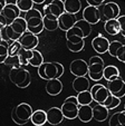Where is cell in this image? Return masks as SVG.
<instances>
[{
    "label": "cell",
    "mask_w": 125,
    "mask_h": 126,
    "mask_svg": "<svg viewBox=\"0 0 125 126\" xmlns=\"http://www.w3.org/2000/svg\"><path fill=\"white\" fill-rule=\"evenodd\" d=\"M27 31V22L25 20L24 17H18L16 20L8 25L2 31H1V36L2 39L6 40L7 43L11 44L12 41L19 40V38L21 37V35Z\"/></svg>",
    "instance_id": "1"
},
{
    "label": "cell",
    "mask_w": 125,
    "mask_h": 126,
    "mask_svg": "<svg viewBox=\"0 0 125 126\" xmlns=\"http://www.w3.org/2000/svg\"><path fill=\"white\" fill-rule=\"evenodd\" d=\"M25 20L27 22V30L35 35H39L44 30V16L40 10L33 8L25 14Z\"/></svg>",
    "instance_id": "2"
},
{
    "label": "cell",
    "mask_w": 125,
    "mask_h": 126,
    "mask_svg": "<svg viewBox=\"0 0 125 126\" xmlns=\"http://www.w3.org/2000/svg\"><path fill=\"white\" fill-rule=\"evenodd\" d=\"M9 78H10V81H12L17 87L26 88L30 85L31 75H30V71L25 69L24 67H17V68L10 69Z\"/></svg>",
    "instance_id": "3"
},
{
    "label": "cell",
    "mask_w": 125,
    "mask_h": 126,
    "mask_svg": "<svg viewBox=\"0 0 125 126\" xmlns=\"http://www.w3.org/2000/svg\"><path fill=\"white\" fill-rule=\"evenodd\" d=\"M33 113L34 110L30 105L27 103H21L12 110L11 118L17 125H25L30 121Z\"/></svg>",
    "instance_id": "4"
},
{
    "label": "cell",
    "mask_w": 125,
    "mask_h": 126,
    "mask_svg": "<svg viewBox=\"0 0 125 126\" xmlns=\"http://www.w3.org/2000/svg\"><path fill=\"white\" fill-rule=\"evenodd\" d=\"M105 64L101 56H93L88 60V78L93 81H99L103 78Z\"/></svg>",
    "instance_id": "5"
},
{
    "label": "cell",
    "mask_w": 125,
    "mask_h": 126,
    "mask_svg": "<svg viewBox=\"0 0 125 126\" xmlns=\"http://www.w3.org/2000/svg\"><path fill=\"white\" fill-rule=\"evenodd\" d=\"M38 75H39L40 78L45 79V80H50V79L61 77L59 75L58 66H57L56 62H48V63L44 62L38 67Z\"/></svg>",
    "instance_id": "6"
},
{
    "label": "cell",
    "mask_w": 125,
    "mask_h": 126,
    "mask_svg": "<svg viewBox=\"0 0 125 126\" xmlns=\"http://www.w3.org/2000/svg\"><path fill=\"white\" fill-rule=\"evenodd\" d=\"M78 108H79V105H78L77 97L76 96H69V97H67L60 107L61 112L64 114V117L67 119L77 118Z\"/></svg>",
    "instance_id": "7"
},
{
    "label": "cell",
    "mask_w": 125,
    "mask_h": 126,
    "mask_svg": "<svg viewBox=\"0 0 125 126\" xmlns=\"http://www.w3.org/2000/svg\"><path fill=\"white\" fill-rule=\"evenodd\" d=\"M99 11H101V20L107 21L111 19H117L120 17L121 8L116 2L108 1L99 7Z\"/></svg>",
    "instance_id": "8"
},
{
    "label": "cell",
    "mask_w": 125,
    "mask_h": 126,
    "mask_svg": "<svg viewBox=\"0 0 125 126\" xmlns=\"http://www.w3.org/2000/svg\"><path fill=\"white\" fill-rule=\"evenodd\" d=\"M90 94H92L93 100L96 102V104L104 105L107 98L111 96L108 88L106 86L102 85V84H95L90 87Z\"/></svg>",
    "instance_id": "9"
},
{
    "label": "cell",
    "mask_w": 125,
    "mask_h": 126,
    "mask_svg": "<svg viewBox=\"0 0 125 126\" xmlns=\"http://www.w3.org/2000/svg\"><path fill=\"white\" fill-rule=\"evenodd\" d=\"M19 43H20V45L24 49L35 50L37 48L38 44H39V38H38V35H35V33L27 30L19 38Z\"/></svg>",
    "instance_id": "10"
},
{
    "label": "cell",
    "mask_w": 125,
    "mask_h": 126,
    "mask_svg": "<svg viewBox=\"0 0 125 126\" xmlns=\"http://www.w3.org/2000/svg\"><path fill=\"white\" fill-rule=\"evenodd\" d=\"M65 12V6L63 0H52V2L47 3L43 8V15H53L59 18L60 15Z\"/></svg>",
    "instance_id": "11"
},
{
    "label": "cell",
    "mask_w": 125,
    "mask_h": 126,
    "mask_svg": "<svg viewBox=\"0 0 125 126\" xmlns=\"http://www.w3.org/2000/svg\"><path fill=\"white\" fill-rule=\"evenodd\" d=\"M107 88L109 93L113 96H116L118 98H122L125 96V81L121 77L113 79L111 81H107Z\"/></svg>",
    "instance_id": "12"
},
{
    "label": "cell",
    "mask_w": 125,
    "mask_h": 126,
    "mask_svg": "<svg viewBox=\"0 0 125 126\" xmlns=\"http://www.w3.org/2000/svg\"><path fill=\"white\" fill-rule=\"evenodd\" d=\"M69 71L75 77H83L88 74V63L84 59H75L69 65Z\"/></svg>",
    "instance_id": "13"
},
{
    "label": "cell",
    "mask_w": 125,
    "mask_h": 126,
    "mask_svg": "<svg viewBox=\"0 0 125 126\" xmlns=\"http://www.w3.org/2000/svg\"><path fill=\"white\" fill-rule=\"evenodd\" d=\"M83 19L89 22L90 25H96L97 22L101 21V11L99 7H94V6H87L83 10Z\"/></svg>",
    "instance_id": "14"
},
{
    "label": "cell",
    "mask_w": 125,
    "mask_h": 126,
    "mask_svg": "<svg viewBox=\"0 0 125 126\" xmlns=\"http://www.w3.org/2000/svg\"><path fill=\"white\" fill-rule=\"evenodd\" d=\"M77 22V18L76 15L68 14V12H64L63 15H60L58 18V26L59 29H61L63 31H68L71 28H73L75 26V24Z\"/></svg>",
    "instance_id": "15"
},
{
    "label": "cell",
    "mask_w": 125,
    "mask_h": 126,
    "mask_svg": "<svg viewBox=\"0 0 125 126\" xmlns=\"http://www.w3.org/2000/svg\"><path fill=\"white\" fill-rule=\"evenodd\" d=\"M109 44H111V41H108L106 37H104L103 35H98L95 38H93L92 47L98 55H103V54L108 51Z\"/></svg>",
    "instance_id": "16"
},
{
    "label": "cell",
    "mask_w": 125,
    "mask_h": 126,
    "mask_svg": "<svg viewBox=\"0 0 125 126\" xmlns=\"http://www.w3.org/2000/svg\"><path fill=\"white\" fill-rule=\"evenodd\" d=\"M46 113H47V123H49L50 125H59L65 118L61 110L58 107H52Z\"/></svg>",
    "instance_id": "17"
},
{
    "label": "cell",
    "mask_w": 125,
    "mask_h": 126,
    "mask_svg": "<svg viewBox=\"0 0 125 126\" xmlns=\"http://www.w3.org/2000/svg\"><path fill=\"white\" fill-rule=\"evenodd\" d=\"M20 12L21 11L19 10V8L16 5H6V7L3 8L2 12H1V15L6 18L7 24L10 25L14 20H16L18 17H20Z\"/></svg>",
    "instance_id": "18"
},
{
    "label": "cell",
    "mask_w": 125,
    "mask_h": 126,
    "mask_svg": "<svg viewBox=\"0 0 125 126\" xmlns=\"http://www.w3.org/2000/svg\"><path fill=\"white\" fill-rule=\"evenodd\" d=\"M63 91V83L59 80V78L50 79L46 81V92L50 96H57Z\"/></svg>",
    "instance_id": "19"
},
{
    "label": "cell",
    "mask_w": 125,
    "mask_h": 126,
    "mask_svg": "<svg viewBox=\"0 0 125 126\" xmlns=\"http://www.w3.org/2000/svg\"><path fill=\"white\" fill-rule=\"evenodd\" d=\"M71 85H73V89L77 94L78 93H82V92L89 91V88H90L89 79L86 78L85 76H83V77H76V78L73 80Z\"/></svg>",
    "instance_id": "20"
},
{
    "label": "cell",
    "mask_w": 125,
    "mask_h": 126,
    "mask_svg": "<svg viewBox=\"0 0 125 126\" xmlns=\"http://www.w3.org/2000/svg\"><path fill=\"white\" fill-rule=\"evenodd\" d=\"M93 118L97 122H104L108 118V108L101 104H96L93 107Z\"/></svg>",
    "instance_id": "21"
},
{
    "label": "cell",
    "mask_w": 125,
    "mask_h": 126,
    "mask_svg": "<svg viewBox=\"0 0 125 126\" xmlns=\"http://www.w3.org/2000/svg\"><path fill=\"white\" fill-rule=\"evenodd\" d=\"M77 118L83 123H88L93 119V107L90 105H80L78 108Z\"/></svg>",
    "instance_id": "22"
},
{
    "label": "cell",
    "mask_w": 125,
    "mask_h": 126,
    "mask_svg": "<svg viewBox=\"0 0 125 126\" xmlns=\"http://www.w3.org/2000/svg\"><path fill=\"white\" fill-rule=\"evenodd\" d=\"M31 123L36 126H44L47 123V113L46 110H37L33 113V116L30 118Z\"/></svg>",
    "instance_id": "23"
},
{
    "label": "cell",
    "mask_w": 125,
    "mask_h": 126,
    "mask_svg": "<svg viewBox=\"0 0 125 126\" xmlns=\"http://www.w3.org/2000/svg\"><path fill=\"white\" fill-rule=\"evenodd\" d=\"M104 30L109 36H117L121 32V27L117 19H111L104 22Z\"/></svg>",
    "instance_id": "24"
},
{
    "label": "cell",
    "mask_w": 125,
    "mask_h": 126,
    "mask_svg": "<svg viewBox=\"0 0 125 126\" xmlns=\"http://www.w3.org/2000/svg\"><path fill=\"white\" fill-rule=\"evenodd\" d=\"M44 16V28L48 31H55L59 28L58 18L53 15H43Z\"/></svg>",
    "instance_id": "25"
},
{
    "label": "cell",
    "mask_w": 125,
    "mask_h": 126,
    "mask_svg": "<svg viewBox=\"0 0 125 126\" xmlns=\"http://www.w3.org/2000/svg\"><path fill=\"white\" fill-rule=\"evenodd\" d=\"M65 12L76 15L82 10V1L80 0H65Z\"/></svg>",
    "instance_id": "26"
},
{
    "label": "cell",
    "mask_w": 125,
    "mask_h": 126,
    "mask_svg": "<svg viewBox=\"0 0 125 126\" xmlns=\"http://www.w3.org/2000/svg\"><path fill=\"white\" fill-rule=\"evenodd\" d=\"M120 77V70L116 66L114 65H108V66H105L104 68V74H103V78H105L107 81H111L113 79Z\"/></svg>",
    "instance_id": "27"
},
{
    "label": "cell",
    "mask_w": 125,
    "mask_h": 126,
    "mask_svg": "<svg viewBox=\"0 0 125 126\" xmlns=\"http://www.w3.org/2000/svg\"><path fill=\"white\" fill-rule=\"evenodd\" d=\"M75 26L80 29V31H82L83 35H84V38H87L88 36L92 33V25H90L89 22H87L86 20H84V19L77 20Z\"/></svg>",
    "instance_id": "28"
},
{
    "label": "cell",
    "mask_w": 125,
    "mask_h": 126,
    "mask_svg": "<svg viewBox=\"0 0 125 126\" xmlns=\"http://www.w3.org/2000/svg\"><path fill=\"white\" fill-rule=\"evenodd\" d=\"M77 102L78 105H90V103L94 102L92 97V94H90V91H86V92H82V93L77 94Z\"/></svg>",
    "instance_id": "29"
},
{
    "label": "cell",
    "mask_w": 125,
    "mask_h": 126,
    "mask_svg": "<svg viewBox=\"0 0 125 126\" xmlns=\"http://www.w3.org/2000/svg\"><path fill=\"white\" fill-rule=\"evenodd\" d=\"M31 56H33V50H27L21 48V50L18 54V58L20 60V64H21L22 67L29 65V60H30Z\"/></svg>",
    "instance_id": "30"
},
{
    "label": "cell",
    "mask_w": 125,
    "mask_h": 126,
    "mask_svg": "<svg viewBox=\"0 0 125 126\" xmlns=\"http://www.w3.org/2000/svg\"><path fill=\"white\" fill-rule=\"evenodd\" d=\"M43 63H44V57H43V55H41V52L36 49L33 50V56H31L30 60H29V65L38 68Z\"/></svg>",
    "instance_id": "31"
},
{
    "label": "cell",
    "mask_w": 125,
    "mask_h": 126,
    "mask_svg": "<svg viewBox=\"0 0 125 126\" xmlns=\"http://www.w3.org/2000/svg\"><path fill=\"white\" fill-rule=\"evenodd\" d=\"M34 1L33 0H18L17 1V7L19 8V10L21 12H28L29 10H31L34 8Z\"/></svg>",
    "instance_id": "32"
},
{
    "label": "cell",
    "mask_w": 125,
    "mask_h": 126,
    "mask_svg": "<svg viewBox=\"0 0 125 126\" xmlns=\"http://www.w3.org/2000/svg\"><path fill=\"white\" fill-rule=\"evenodd\" d=\"M120 104H121V98L116 97V96H113L111 94V96H109V97L107 98V100L105 102L104 106L106 107V108H108V110H114V108H117V107L120 106Z\"/></svg>",
    "instance_id": "33"
},
{
    "label": "cell",
    "mask_w": 125,
    "mask_h": 126,
    "mask_svg": "<svg viewBox=\"0 0 125 126\" xmlns=\"http://www.w3.org/2000/svg\"><path fill=\"white\" fill-rule=\"evenodd\" d=\"M21 45L19 43V40L12 41L8 47V56H18L19 51L21 50Z\"/></svg>",
    "instance_id": "34"
},
{
    "label": "cell",
    "mask_w": 125,
    "mask_h": 126,
    "mask_svg": "<svg viewBox=\"0 0 125 126\" xmlns=\"http://www.w3.org/2000/svg\"><path fill=\"white\" fill-rule=\"evenodd\" d=\"M3 64L6 66H9L11 68H17V67H22L21 64H20V60H19L18 56H8L6 58L5 63Z\"/></svg>",
    "instance_id": "35"
},
{
    "label": "cell",
    "mask_w": 125,
    "mask_h": 126,
    "mask_svg": "<svg viewBox=\"0 0 125 126\" xmlns=\"http://www.w3.org/2000/svg\"><path fill=\"white\" fill-rule=\"evenodd\" d=\"M10 44L3 40L2 43H0V64H3L6 58L8 57V47Z\"/></svg>",
    "instance_id": "36"
},
{
    "label": "cell",
    "mask_w": 125,
    "mask_h": 126,
    "mask_svg": "<svg viewBox=\"0 0 125 126\" xmlns=\"http://www.w3.org/2000/svg\"><path fill=\"white\" fill-rule=\"evenodd\" d=\"M123 46V44L121 41H117V40H114V41H111L109 44V47H108V54L112 56V57H115L116 58V54H117L118 49Z\"/></svg>",
    "instance_id": "37"
},
{
    "label": "cell",
    "mask_w": 125,
    "mask_h": 126,
    "mask_svg": "<svg viewBox=\"0 0 125 126\" xmlns=\"http://www.w3.org/2000/svg\"><path fill=\"white\" fill-rule=\"evenodd\" d=\"M66 45H67V48L71 52H79L85 47V41H82V43H78V44H73V43H69V41H66Z\"/></svg>",
    "instance_id": "38"
},
{
    "label": "cell",
    "mask_w": 125,
    "mask_h": 126,
    "mask_svg": "<svg viewBox=\"0 0 125 126\" xmlns=\"http://www.w3.org/2000/svg\"><path fill=\"white\" fill-rule=\"evenodd\" d=\"M120 118H118V113H115L113 114L111 117H109L108 121V126H120Z\"/></svg>",
    "instance_id": "39"
},
{
    "label": "cell",
    "mask_w": 125,
    "mask_h": 126,
    "mask_svg": "<svg viewBox=\"0 0 125 126\" xmlns=\"http://www.w3.org/2000/svg\"><path fill=\"white\" fill-rule=\"evenodd\" d=\"M116 58H117L118 62L125 64V45H123L122 47L118 49L117 54H116Z\"/></svg>",
    "instance_id": "40"
},
{
    "label": "cell",
    "mask_w": 125,
    "mask_h": 126,
    "mask_svg": "<svg viewBox=\"0 0 125 126\" xmlns=\"http://www.w3.org/2000/svg\"><path fill=\"white\" fill-rule=\"evenodd\" d=\"M117 21H118V24H120V27H121V32L120 33L125 38V15L118 17V18H117Z\"/></svg>",
    "instance_id": "41"
},
{
    "label": "cell",
    "mask_w": 125,
    "mask_h": 126,
    "mask_svg": "<svg viewBox=\"0 0 125 126\" xmlns=\"http://www.w3.org/2000/svg\"><path fill=\"white\" fill-rule=\"evenodd\" d=\"M88 6H94V7H101L103 3H105L106 0H86Z\"/></svg>",
    "instance_id": "42"
},
{
    "label": "cell",
    "mask_w": 125,
    "mask_h": 126,
    "mask_svg": "<svg viewBox=\"0 0 125 126\" xmlns=\"http://www.w3.org/2000/svg\"><path fill=\"white\" fill-rule=\"evenodd\" d=\"M7 26H8V24H7V20H6V18L1 14H0V32H1V31H2Z\"/></svg>",
    "instance_id": "43"
},
{
    "label": "cell",
    "mask_w": 125,
    "mask_h": 126,
    "mask_svg": "<svg viewBox=\"0 0 125 126\" xmlns=\"http://www.w3.org/2000/svg\"><path fill=\"white\" fill-rule=\"evenodd\" d=\"M117 113H118V118H120L121 125L125 126V110H123V112H117Z\"/></svg>",
    "instance_id": "44"
},
{
    "label": "cell",
    "mask_w": 125,
    "mask_h": 126,
    "mask_svg": "<svg viewBox=\"0 0 125 126\" xmlns=\"http://www.w3.org/2000/svg\"><path fill=\"white\" fill-rule=\"evenodd\" d=\"M6 0H0V14L2 12V10H3V8L6 7Z\"/></svg>",
    "instance_id": "45"
},
{
    "label": "cell",
    "mask_w": 125,
    "mask_h": 126,
    "mask_svg": "<svg viewBox=\"0 0 125 126\" xmlns=\"http://www.w3.org/2000/svg\"><path fill=\"white\" fill-rule=\"evenodd\" d=\"M17 1L18 0H6V3L7 5H17Z\"/></svg>",
    "instance_id": "46"
},
{
    "label": "cell",
    "mask_w": 125,
    "mask_h": 126,
    "mask_svg": "<svg viewBox=\"0 0 125 126\" xmlns=\"http://www.w3.org/2000/svg\"><path fill=\"white\" fill-rule=\"evenodd\" d=\"M33 1H34V3H36V5H43L46 0H33Z\"/></svg>",
    "instance_id": "47"
},
{
    "label": "cell",
    "mask_w": 125,
    "mask_h": 126,
    "mask_svg": "<svg viewBox=\"0 0 125 126\" xmlns=\"http://www.w3.org/2000/svg\"><path fill=\"white\" fill-rule=\"evenodd\" d=\"M3 39H2V36H1V32H0V43H2Z\"/></svg>",
    "instance_id": "48"
},
{
    "label": "cell",
    "mask_w": 125,
    "mask_h": 126,
    "mask_svg": "<svg viewBox=\"0 0 125 126\" xmlns=\"http://www.w3.org/2000/svg\"><path fill=\"white\" fill-rule=\"evenodd\" d=\"M124 110H125V104H124Z\"/></svg>",
    "instance_id": "49"
},
{
    "label": "cell",
    "mask_w": 125,
    "mask_h": 126,
    "mask_svg": "<svg viewBox=\"0 0 125 126\" xmlns=\"http://www.w3.org/2000/svg\"><path fill=\"white\" fill-rule=\"evenodd\" d=\"M120 126H124V125H120Z\"/></svg>",
    "instance_id": "50"
},
{
    "label": "cell",
    "mask_w": 125,
    "mask_h": 126,
    "mask_svg": "<svg viewBox=\"0 0 125 126\" xmlns=\"http://www.w3.org/2000/svg\"><path fill=\"white\" fill-rule=\"evenodd\" d=\"M123 1H125V0H123Z\"/></svg>",
    "instance_id": "51"
}]
</instances>
